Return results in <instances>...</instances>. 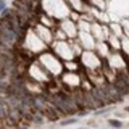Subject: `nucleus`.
<instances>
[{"label": "nucleus", "instance_id": "nucleus-1", "mask_svg": "<svg viewBox=\"0 0 129 129\" xmlns=\"http://www.w3.org/2000/svg\"><path fill=\"white\" fill-rule=\"evenodd\" d=\"M109 123H111V125L115 126V127H120L121 126V122L117 121V120H109Z\"/></svg>", "mask_w": 129, "mask_h": 129}, {"label": "nucleus", "instance_id": "nucleus-2", "mask_svg": "<svg viewBox=\"0 0 129 129\" xmlns=\"http://www.w3.org/2000/svg\"><path fill=\"white\" fill-rule=\"evenodd\" d=\"M73 122H76V119L67 120V121H64V122H62V125H67V124H70V123H73Z\"/></svg>", "mask_w": 129, "mask_h": 129}, {"label": "nucleus", "instance_id": "nucleus-3", "mask_svg": "<svg viewBox=\"0 0 129 129\" xmlns=\"http://www.w3.org/2000/svg\"><path fill=\"white\" fill-rule=\"evenodd\" d=\"M4 6H5L4 2L2 1V0H0V10H1V9H3V8H4Z\"/></svg>", "mask_w": 129, "mask_h": 129}]
</instances>
